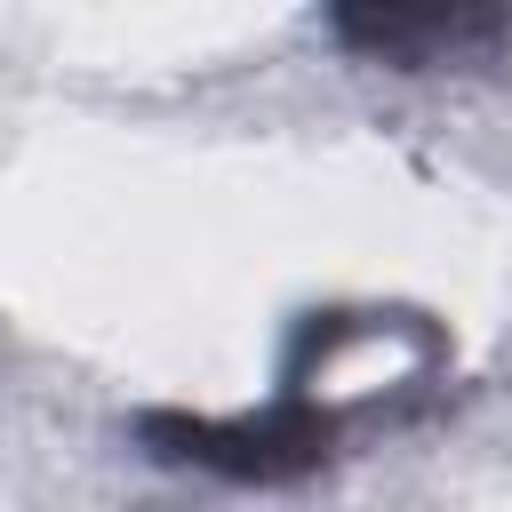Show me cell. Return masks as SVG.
Instances as JSON below:
<instances>
[{
    "label": "cell",
    "instance_id": "2",
    "mask_svg": "<svg viewBox=\"0 0 512 512\" xmlns=\"http://www.w3.org/2000/svg\"><path fill=\"white\" fill-rule=\"evenodd\" d=\"M496 8H504V0H328L344 48L384 56V64L456 56V48H472V40L496 24Z\"/></svg>",
    "mask_w": 512,
    "mask_h": 512
},
{
    "label": "cell",
    "instance_id": "1",
    "mask_svg": "<svg viewBox=\"0 0 512 512\" xmlns=\"http://www.w3.org/2000/svg\"><path fill=\"white\" fill-rule=\"evenodd\" d=\"M152 440H168L160 456L176 464H200V472H224V480H288V472H312L336 440V408H312V400H280L264 416H240V424H184V416H152L144 424Z\"/></svg>",
    "mask_w": 512,
    "mask_h": 512
}]
</instances>
